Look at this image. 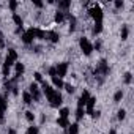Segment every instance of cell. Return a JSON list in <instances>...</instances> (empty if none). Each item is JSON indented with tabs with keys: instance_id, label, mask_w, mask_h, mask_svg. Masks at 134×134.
<instances>
[{
	"instance_id": "1",
	"label": "cell",
	"mask_w": 134,
	"mask_h": 134,
	"mask_svg": "<svg viewBox=\"0 0 134 134\" xmlns=\"http://www.w3.org/2000/svg\"><path fill=\"white\" fill-rule=\"evenodd\" d=\"M43 92H44V95H46V98H47V101H49V104H51L52 107H58V106L63 103L62 93H60L58 90L52 88V87H51L49 84H46V82H43Z\"/></svg>"
},
{
	"instance_id": "2",
	"label": "cell",
	"mask_w": 134,
	"mask_h": 134,
	"mask_svg": "<svg viewBox=\"0 0 134 134\" xmlns=\"http://www.w3.org/2000/svg\"><path fill=\"white\" fill-rule=\"evenodd\" d=\"M88 14H90V18L95 21V22H103V10H101V7L99 5H93L90 10H88Z\"/></svg>"
},
{
	"instance_id": "3",
	"label": "cell",
	"mask_w": 134,
	"mask_h": 134,
	"mask_svg": "<svg viewBox=\"0 0 134 134\" xmlns=\"http://www.w3.org/2000/svg\"><path fill=\"white\" fill-rule=\"evenodd\" d=\"M79 46H81V49H82V52L85 54V55H90L92 52H93V44L88 41V38H85V36H82L81 40H79Z\"/></svg>"
},
{
	"instance_id": "4",
	"label": "cell",
	"mask_w": 134,
	"mask_h": 134,
	"mask_svg": "<svg viewBox=\"0 0 134 134\" xmlns=\"http://www.w3.org/2000/svg\"><path fill=\"white\" fill-rule=\"evenodd\" d=\"M29 88H30V90H29V93H30V96H32V99H33V101H40V99H41V92H40V88H38V85H36L35 82H32Z\"/></svg>"
},
{
	"instance_id": "5",
	"label": "cell",
	"mask_w": 134,
	"mask_h": 134,
	"mask_svg": "<svg viewBox=\"0 0 134 134\" xmlns=\"http://www.w3.org/2000/svg\"><path fill=\"white\" fill-rule=\"evenodd\" d=\"M33 40H35V29L32 27V29H29L27 32H24V35H22V43H24V44H32Z\"/></svg>"
},
{
	"instance_id": "6",
	"label": "cell",
	"mask_w": 134,
	"mask_h": 134,
	"mask_svg": "<svg viewBox=\"0 0 134 134\" xmlns=\"http://www.w3.org/2000/svg\"><path fill=\"white\" fill-rule=\"evenodd\" d=\"M95 74H103V76L109 74V66H107V62H106V60H101V62L98 63L96 70H95Z\"/></svg>"
},
{
	"instance_id": "7",
	"label": "cell",
	"mask_w": 134,
	"mask_h": 134,
	"mask_svg": "<svg viewBox=\"0 0 134 134\" xmlns=\"http://www.w3.org/2000/svg\"><path fill=\"white\" fill-rule=\"evenodd\" d=\"M55 71H57V76L62 79V77H65L66 76V73H68V63L66 62H63V63H58L57 66H55Z\"/></svg>"
},
{
	"instance_id": "8",
	"label": "cell",
	"mask_w": 134,
	"mask_h": 134,
	"mask_svg": "<svg viewBox=\"0 0 134 134\" xmlns=\"http://www.w3.org/2000/svg\"><path fill=\"white\" fill-rule=\"evenodd\" d=\"M88 98H90V93H88V90H84V92H82V95H81V98L77 99V107H84V106L87 104Z\"/></svg>"
},
{
	"instance_id": "9",
	"label": "cell",
	"mask_w": 134,
	"mask_h": 134,
	"mask_svg": "<svg viewBox=\"0 0 134 134\" xmlns=\"http://www.w3.org/2000/svg\"><path fill=\"white\" fill-rule=\"evenodd\" d=\"M95 104H96V98H95V96H90V98H88V101H87V104H85V106H87V114H90V115H92V114L95 112V110H93Z\"/></svg>"
},
{
	"instance_id": "10",
	"label": "cell",
	"mask_w": 134,
	"mask_h": 134,
	"mask_svg": "<svg viewBox=\"0 0 134 134\" xmlns=\"http://www.w3.org/2000/svg\"><path fill=\"white\" fill-rule=\"evenodd\" d=\"M14 66H16V79H19L21 76H22V73H24V70H25V66L22 65V63H14Z\"/></svg>"
},
{
	"instance_id": "11",
	"label": "cell",
	"mask_w": 134,
	"mask_h": 134,
	"mask_svg": "<svg viewBox=\"0 0 134 134\" xmlns=\"http://www.w3.org/2000/svg\"><path fill=\"white\" fill-rule=\"evenodd\" d=\"M51 79H52V84H54V87H55V88H62V87L65 85V84H63V81H62L58 76H54V77H51Z\"/></svg>"
},
{
	"instance_id": "12",
	"label": "cell",
	"mask_w": 134,
	"mask_h": 134,
	"mask_svg": "<svg viewBox=\"0 0 134 134\" xmlns=\"http://www.w3.org/2000/svg\"><path fill=\"white\" fill-rule=\"evenodd\" d=\"M66 134H79V125L77 123H73L68 126V132Z\"/></svg>"
},
{
	"instance_id": "13",
	"label": "cell",
	"mask_w": 134,
	"mask_h": 134,
	"mask_svg": "<svg viewBox=\"0 0 134 134\" xmlns=\"http://www.w3.org/2000/svg\"><path fill=\"white\" fill-rule=\"evenodd\" d=\"M46 36H47V38H49L52 43H58V40H60V35H58L57 32H49Z\"/></svg>"
},
{
	"instance_id": "14",
	"label": "cell",
	"mask_w": 134,
	"mask_h": 134,
	"mask_svg": "<svg viewBox=\"0 0 134 134\" xmlns=\"http://www.w3.org/2000/svg\"><path fill=\"white\" fill-rule=\"evenodd\" d=\"M13 21H14V24H16L18 27H22V25H24V21H22V18H21L18 13L13 14Z\"/></svg>"
},
{
	"instance_id": "15",
	"label": "cell",
	"mask_w": 134,
	"mask_h": 134,
	"mask_svg": "<svg viewBox=\"0 0 134 134\" xmlns=\"http://www.w3.org/2000/svg\"><path fill=\"white\" fill-rule=\"evenodd\" d=\"M35 38L46 40V32H44V30H41V29H35Z\"/></svg>"
},
{
	"instance_id": "16",
	"label": "cell",
	"mask_w": 134,
	"mask_h": 134,
	"mask_svg": "<svg viewBox=\"0 0 134 134\" xmlns=\"http://www.w3.org/2000/svg\"><path fill=\"white\" fill-rule=\"evenodd\" d=\"M57 125L62 126V128H68L70 126V121H68V118H58L57 120Z\"/></svg>"
},
{
	"instance_id": "17",
	"label": "cell",
	"mask_w": 134,
	"mask_h": 134,
	"mask_svg": "<svg viewBox=\"0 0 134 134\" xmlns=\"http://www.w3.org/2000/svg\"><path fill=\"white\" fill-rule=\"evenodd\" d=\"M54 19H55V22H58V24L63 22V21H65V13H63V11H57Z\"/></svg>"
},
{
	"instance_id": "18",
	"label": "cell",
	"mask_w": 134,
	"mask_h": 134,
	"mask_svg": "<svg viewBox=\"0 0 134 134\" xmlns=\"http://www.w3.org/2000/svg\"><path fill=\"white\" fill-rule=\"evenodd\" d=\"M22 99H24L25 104H32V103H33V99H32V96H30L29 92H24V93H22Z\"/></svg>"
},
{
	"instance_id": "19",
	"label": "cell",
	"mask_w": 134,
	"mask_h": 134,
	"mask_svg": "<svg viewBox=\"0 0 134 134\" xmlns=\"http://www.w3.org/2000/svg\"><path fill=\"white\" fill-rule=\"evenodd\" d=\"M58 114H60V118H68V115H70V109H68V107H63V109L58 110Z\"/></svg>"
},
{
	"instance_id": "20",
	"label": "cell",
	"mask_w": 134,
	"mask_h": 134,
	"mask_svg": "<svg viewBox=\"0 0 134 134\" xmlns=\"http://www.w3.org/2000/svg\"><path fill=\"white\" fill-rule=\"evenodd\" d=\"M101 30H103V22H95V27H93V35L101 33Z\"/></svg>"
},
{
	"instance_id": "21",
	"label": "cell",
	"mask_w": 134,
	"mask_h": 134,
	"mask_svg": "<svg viewBox=\"0 0 134 134\" xmlns=\"http://www.w3.org/2000/svg\"><path fill=\"white\" fill-rule=\"evenodd\" d=\"M84 107H77V110H76V120L79 121V120H82L84 118Z\"/></svg>"
},
{
	"instance_id": "22",
	"label": "cell",
	"mask_w": 134,
	"mask_h": 134,
	"mask_svg": "<svg viewBox=\"0 0 134 134\" xmlns=\"http://www.w3.org/2000/svg\"><path fill=\"white\" fill-rule=\"evenodd\" d=\"M128 33H129L128 25H123V27H121V40H123V41H125V40H128Z\"/></svg>"
},
{
	"instance_id": "23",
	"label": "cell",
	"mask_w": 134,
	"mask_h": 134,
	"mask_svg": "<svg viewBox=\"0 0 134 134\" xmlns=\"http://www.w3.org/2000/svg\"><path fill=\"white\" fill-rule=\"evenodd\" d=\"M7 57H10L11 60L16 62V60H18V52H16L14 49H8V55H7Z\"/></svg>"
},
{
	"instance_id": "24",
	"label": "cell",
	"mask_w": 134,
	"mask_h": 134,
	"mask_svg": "<svg viewBox=\"0 0 134 134\" xmlns=\"http://www.w3.org/2000/svg\"><path fill=\"white\" fill-rule=\"evenodd\" d=\"M70 5H71V2H68V0H65V2H58V8H62V10H68Z\"/></svg>"
},
{
	"instance_id": "25",
	"label": "cell",
	"mask_w": 134,
	"mask_h": 134,
	"mask_svg": "<svg viewBox=\"0 0 134 134\" xmlns=\"http://www.w3.org/2000/svg\"><path fill=\"white\" fill-rule=\"evenodd\" d=\"M121 98H123V92H121V90H118V92L114 95V101H115V103H120V101H121Z\"/></svg>"
},
{
	"instance_id": "26",
	"label": "cell",
	"mask_w": 134,
	"mask_h": 134,
	"mask_svg": "<svg viewBox=\"0 0 134 134\" xmlns=\"http://www.w3.org/2000/svg\"><path fill=\"white\" fill-rule=\"evenodd\" d=\"M25 118H27V120H29L30 123H33V121H35V115H33V112L27 110V112H25Z\"/></svg>"
},
{
	"instance_id": "27",
	"label": "cell",
	"mask_w": 134,
	"mask_h": 134,
	"mask_svg": "<svg viewBox=\"0 0 134 134\" xmlns=\"http://www.w3.org/2000/svg\"><path fill=\"white\" fill-rule=\"evenodd\" d=\"M63 87L66 88V92H68V93H74V90H76V87H74V85H71V84H65Z\"/></svg>"
},
{
	"instance_id": "28",
	"label": "cell",
	"mask_w": 134,
	"mask_h": 134,
	"mask_svg": "<svg viewBox=\"0 0 134 134\" xmlns=\"http://www.w3.org/2000/svg\"><path fill=\"white\" fill-rule=\"evenodd\" d=\"M27 134H38V128L36 126H30L27 129Z\"/></svg>"
},
{
	"instance_id": "29",
	"label": "cell",
	"mask_w": 134,
	"mask_h": 134,
	"mask_svg": "<svg viewBox=\"0 0 134 134\" xmlns=\"http://www.w3.org/2000/svg\"><path fill=\"white\" fill-rule=\"evenodd\" d=\"M131 81H132L131 73H126V74H125V84H131Z\"/></svg>"
},
{
	"instance_id": "30",
	"label": "cell",
	"mask_w": 134,
	"mask_h": 134,
	"mask_svg": "<svg viewBox=\"0 0 134 134\" xmlns=\"http://www.w3.org/2000/svg\"><path fill=\"white\" fill-rule=\"evenodd\" d=\"M117 117H118V120H123V118L126 117V112H125L123 109H120V110H118V115H117Z\"/></svg>"
},
{
	"instance_id": "31",
	"label": "cell",
	"mask_w": 134,
	"mask_h": 134,
	"mask_svg": "<svg viewBox=\"0 0 134 134\" xmlns=\"http://www.w3.org/2000/svg\"><path fill=\"white\" fill-rule=\"evenodd\" d=\"M33 76H35V79H36L38 82H41V84H43V74H41V73H35Z\"/></svg>"
},
{
	"instance_id": "32",
	"label": "cell",
	"mask_w": 134,
	"mask_h": 134,
	"mask_svg": "<svg viewBox=\"0 0 134 134\" xmlns=\"http://www.w3.org/2000/svg\"><path fill=\"white\" fill-rule=\"evenodd\" d=\"M10 8L14 11L16 8H18V2H14V0H11V2H10Z\"/></svg>"
},
{
	"instance_id": "33",
	"label": "cell",
	"mask_w": 134,
	"mask_h": 134,
	"mask_svg": "<svg viewBox=\"0 0 134 134\" xmlns=\"http://www.w3.org/2000/svg\"><path fill=\"white\" fill-rule=\"evenodd\" d=\"M49 76H51V77L57 76V71H55V68H54V66H52V68H49Z\"/></svg>"
},
{
	"instance_id": "34",
	"label": "cell",
	"mask_w": 134,
	"mask_h": 134,
	"mask_svg": "<svg viewBox=\"0 0 134 134\" xmlns=\"http://www.w3.org/2000/svg\"><path fill=\"white\" fill-rule=\"evenodd\" d=\"M0 47H5V40H3V33L0 32Z\"/></svg>"
},
{
	"instance_id": "35",
	"label": "cell",
	"mask_w": 134,
	"mask_h": 134,
	"mask_svg": "<svg viewBox=\"0 0 134 134\" xmlns=\"http://www.w3.org/2000/svg\"><path fill=\"white\" fill-rule=\"evenodd\" d=\"M33 5L38 7V8H41V7H43V2H40V0H33Z\"/></svg>"
},
{
	"instance_id": "36",
	"label": "cell",
	"mask_w": 134,
	"mask_h": 134,
	"mask_svg": "<svg viewBox=\"0 0 134 134\" xmlns=\"http://www.w3.org/2000/svg\"><path fill=\"white\" fill-rule=\"evenodd\" d=\"M115 8H123V2H121V0H117V2H115Z\"/></svg>"
},
{
	"instance_id": "37",
	"label": "cell",
	"mask_w": 134,
	"mask_h": 134,
	"mask_svg": "<svg viewBox=\"0 0 134 134\" xmlns=\"http://www.w3.org/2000/svg\"><path fill=\"white\" fill-rule=\"evenodd\" d=\"M93 47H95L96 51H98V49H101V43H95V46H93Z\"/></svg>"
},
{
	"instance_id": "38",
	"label": "cell",
	"mask_w": 134,
	"mask_h": 134,
	"mask_svg": "<svg viewBox=\"0 0 134 134\" xmlns=\"http://www.w3.org/2000/svg\"><path fill=\"white\" fill-rule=\"evenodd\" d=\"M22 30H24V29H22V27H18V29H16V33H21V32H22Z\"/></svg>"
},
{
	"instance_id": "39",
	"label": "cell",
	"mask_w": 134,
	"mask_h": 134,
	"mask_svg": "<svg viewBox=\"0 0 134 134\" xmlns=\"http://www.w3.org/2000/svg\"><path fill=\"white\" fill-rule=\"evenodd\" d=\"M8 134H16V131L14 129H8Z\"/></svg>"
},
{
	"instance_id": "40",
	"label": "cell",
	"mask_w": 134,
	"mask_h": 134,
	"mask_svg": "<svg viewBox=\"0 0 134 134\" xmlns=\"http://www.w3.org/2000/svg\"><path fill=\"white\" fill-rule=\"evenodd\" d=\"M110 134H115V131H114V129H112V131H110Z\"/></svg>"
}]
</instances>
